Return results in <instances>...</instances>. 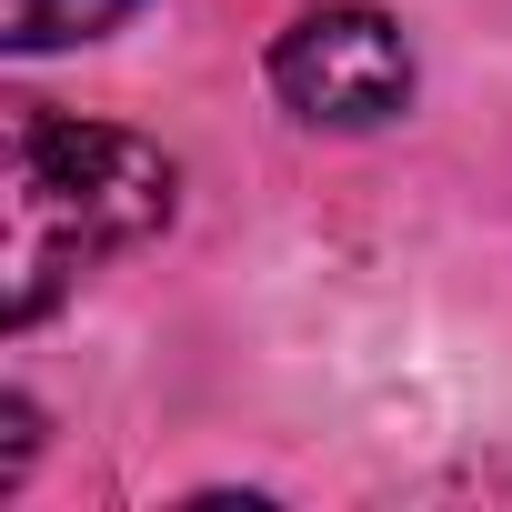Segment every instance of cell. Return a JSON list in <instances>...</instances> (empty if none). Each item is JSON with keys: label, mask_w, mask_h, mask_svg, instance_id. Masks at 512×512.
Masks as SVG:
<instances>
[{"label": "cell", "mask_w": 512, "mask_h": 512, "mask_svg": "<svg viewBox=\"0 0 512 512\" xmlns=\"http://www.w3.org/2000/svg\"><path fill=\"white\" fill-rule=\"evenodd\" d=\"M171 211H181V171H171L161 141L11 101V121H0V272H11V332H31L111 251H141Z\"/></svg>", "instance_id": "1"}, {"label": "cell", "mask_w": 512, "mask_h": 512, "mask_svg": "<svg viewBox=\"0 0 512 512\" xmlns=\"http://www.w3.org/2000/svg\"><path fill=\"white\" fill-rule=\"evenodd\" d=\"M272 91L312 131H372L412 101V41L362 0H332V11H302L272 41Z\"/></svg>", "instance_id": "2"}, {"label": "cell", "mask_w": 512, "mask_h": 512, "mask_svg": "<svg viewBox=\"0 0 512 512\" xmlns=\"http://www.w3.org/2000/svg\"><path fill=\"white\" fill-rule=\"evenodd\" d=\"M121 11H131V0H11V11H0L11 31H0V41H11V51H61V41L111 31Z\"/></svg>", "instance_id": "3"}]
</instances>
